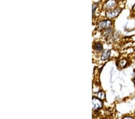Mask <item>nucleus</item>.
I'll use <instances>...</instances> for the list:
<instances>
[{
	"mask_svg": "<svg viewBox=\"0 0 135 119\" xmlns=\"http://www.w3.org/2000/svg\"><path fill=\"white\" fill-rule=\"evenodd\" d=\"M123 119H134L133 118V117H124Z\"/></svg>",
	"mask_w": 135,
	"mask_h": 119,
	"instance_id": "10",
	"label": "nucleus"
},
{
	"mask_svg": "<svg viewBox=\"0 0 135 119\" xmlns=\"http://www.w3.org/2000/svg\"><path fill=\"white\" fill-rule=\"evenodd\" d=\"M121 12L120 9H116L112 11H108L106 13V16L109 19H113L119 15Z\"/></svg>",
	"mask_w": 135,
	"mask_h": 119,
	"instance_id": "1",
	"label": "nucleus"
},
{
	"mask_svg": "<svg viewBox=\"0 0 135 119\" xmlns=\"http://www.w3.org/2000/svg\"><path fill=\"white\" fill-rule=\"evenodd\" d=\"M94 48L96 51L100 52L103 49V46H102V44L99 43H96L94 44Z\"/></svg>",
	"mask_w": 135,
	"mask_h": 119,
	"instance_id": "7",
	"label": "nucleus"
},
{
	"mask_svg": "<svg viewBox=\"0 0 135 119\" xmlns=\"http://www.w3.org/2000/svg\"><path fill=\"white\" fill-rule=\"evenodd\" d=\"M111 55V51L110 50H105L102 53V60H106L108 59Z\"/></svg>",
	"mask_w": 135,
	"mask_h": 119,
	"instance_id": "5",
	"label": "nucleus"
},
{
	"mask_svg": "<svg viewBox=\"0 0 135 119\" xmlns=\"http://www.w3.org/2000/svg\"><path fill=\"white\" fill-rule=\"evenodd\" d=\"M116 5V1L115 0H108L107 2H105L104 7L105 9H112L115 7Z\"/></svg>",
	"mask_w": 135,
	"mask_h": 119,
	"instance_id": "4",
	"label": "nucleus"
},
{
	"mask_svg": "<svg viewBox=\"0 0 135 119\" xmlns=\"http://www.w3.org/2000/svg\"><path fill=\"white\" fill-rule=\"evenodd\" d=\"M119 1H122V0H119Z\"/></svg>",
	"mask_w": 135,
	"mask_h": 119,
	"instance_id": "13",
	"label": "nucleus"
},
{
	"mask_svg": "<svg viewBox=\"0 0 135 119\" xmlns=\"http://www.w3.org/2000/svg\"><path fill=\"white\" fill-rule=\"evenodd\" d=\"M103 106L102 102L98 98L93 97V108L95 110L100 109Z\"/></svg>",
	"mask_w": 135,
	"mask_h": 119,
	"instance_id": "2",
	"label": "nucleus"
},
{
	"mask_svg": "<svg viewBox=\"0 0 135 119\" xmlns=\"http://www.w3.org/2000/svg\"><path fill=\"white\" fill-rule=\"evenodd\" d=\"M134 82H135V79H134Z\"/></svg>",
	"mask_w": 135,
	"mask_h": 119,
	"instance_id": "12",
	"label": "nucleus"
},
{
	"mask_svg": "<svg viewBox=\"0 0 135 119\" xmlns=\"http://www.w3.org/2000/svg\"><path fill=\"white\" fill-rule=\"evenodd\" d=\"M97 97L100 100H104L105 99V93L103 91H100L97 94Z\"/></svg>",
	"mask_w": 135,
	"mask_h": 119,
	"instance_id": "8",
	"label": "nucleus"
},
{
	"mask_svg": "<svg viewBox=\"0 0 135 119\" xmlns=\"http://www.w3.org/2000/svg\"><path fill=\"white\" fill-rule=\"evenodd\" d=\"M97 4H94L93 5V14L94 15V11H95V9H96V7H97Z\"/></svg>",
	"mask_w": 135,
	"mask_h": 119,
	"instance_id": "9",
	"label": "nucleus"
},
{
	"mask_svg": "<svg viewBox=\"0 0 135 119\" xmlns=\"http://www.w3.org/2000/svg\"><path fill=\"white\" fill-rule=\"evenodd\" d=\"M127 64V61L125 59H123L119 61L118 63V67L119 69H123V68L125 67L126 66Z\"/></svg>",
	"mask_w": 135,
	"mask_h": 119,
	"instance_id": "6",
	"label": "nucleus"
},
{
	"mask_svg": "<svg viewBox=\"0 0 135 119\" xmlns=\"http://www.w3.org/2000/svg\"><path fill=\"white\" fill-rule=\"evenodd\" d=\"M112 25V22L109 20L103 21L98 23V26L103 29H108Z\"/></svg>",
	"mask_w": 135,
	"mask_h": 119,
	"instance_id": "3",
	"label": "nucleus"
},
{
	"mask_svg": "<svg viewBox=\"0 0 135 119\" xmlns=\"http://www.w3.org/2000/svg\"><path fill=\"white\" fill-rule=\"evenodd\" d=\"M133 10H134V11H135V4L134 5V6L133 7Z\"/></svg>",
	"mask_w": 135,
	"mask_h": 119,
	"instance_id": "11",
	"label": "nucleus"
}]
</instances>
